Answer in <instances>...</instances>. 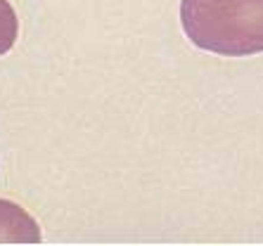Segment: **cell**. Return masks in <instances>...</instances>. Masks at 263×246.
I'll return each mask as SVG.
<instances>
[{
	"label": "cell",
	"mask_w": 263,
	"mask_h": 246,
	"mask_svg": "<svg viewBox=\"0 0 263 246\" xmlns=\"http://www.w3.org/2000/svg\"><path fill=\"white\" fill-rule=\"evenodd\" d=\"M185 36L223 57L263 52V0H180Z\"/></svg>",
	"instance_id": "cell-1"
},
{
	"label": "cell",
	"mask_w": 263,
	"mask_h": 246,
	"mask_svg": "<svg viewBox=\"0 0 263 246\" xmlns=\"http://www.w3.org/2000/svg\"><path fill=\"white\" fill-rule=\"evenodd\" d=\"M41 228L22 206L0 199V244H38Z\"/></svg>",
	"instance_id": "cell-2"
},
{
	"label": "cell",
	"mask_w": 263,
	"mask_h": 246,
	"mask_svg": "<svg viewBox=\"0 0 263 246\" xmlns=\"http://www.w3.org/2000/svg\"><path fill=\"white\" fill-rule=\"evenodd\" d=\"M17 33H19V22L12 5L7 0H0V57L12 50Z\"/></svg>",
	"instance_id": "cell-3"
}]
</instances>
